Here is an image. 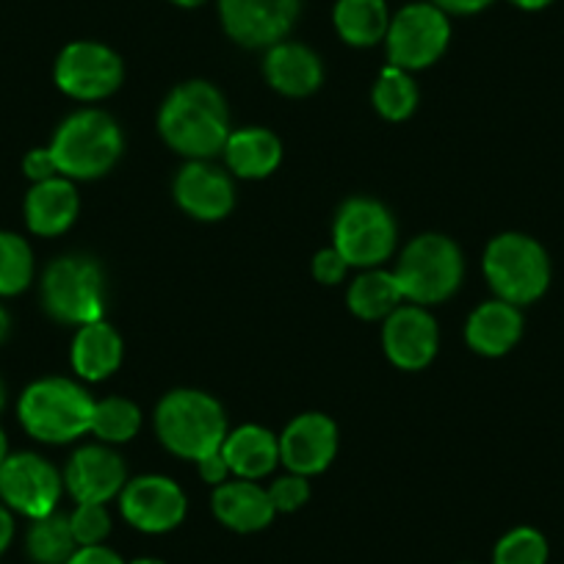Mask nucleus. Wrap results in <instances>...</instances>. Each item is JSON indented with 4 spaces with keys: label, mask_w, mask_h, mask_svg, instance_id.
<instances>
[{
    "label": "nucleus",
    "mask_w": 564,
    "mask_h": 564,
    "mask_svg": "<svg viewBox=\"0 0 564 564\" xmlns=\"http://www.w3.org/2000/svg\"><path fill=\"white\" fill-rule=\"evenodd\" d=\"M159 130L172 150L192 161H208L230 139V111L208 80H186L166 97L159 113Z\"/></svg>",
    "instance_id": "f257e3e1"
},
{
    "label": "nucleus",
    "mask_w": 564,
    "mask_h": 564,
    "mask_svg": "<svg viewBox=\"0 0 564 564\" xmlns=\"http://www.w3.org/2000/svg\"><path fill=\"white\" fill-rule=\"evenodd\" d=\"M95 399L78 382L45 377L23 390L18 415L23 430L40 443H73L91 426Z\"/></svg>",
    "instance_id": "f03ea898"
},
{
    "label": "nucleus",
    "mask_w": 564,
    "mask_h": 564,
    "mask_svg": "<svg viewBox=\"0 0 564 564\" xmlns=\"http://www.w3.org/2000/svg\"><path fill=\"white\" fill-rule=\"evenodd\" d=\"M51 153L62 177L95 181L111 172L122 155V130L106 111L84 108L58 124Z\"/></svg>",
    "instance_id": "7ed1b4c3"
},
{
    "label": "nucleus",
    "mask_w": 564,
    "mask_h": 564,
    "mask_svg": "<svg viewBox=\"0 0 564 564\" xmlns=\"http://www.w3.org/2000/svg\"><path fill=\"white\" fill-rule=\"evenodd\" d=\"M159 441L183 459H203L219 452L227 437V415L214 395L203 390H172L155 410Z\"/></svg>",
    "instance_id": "20e7f679"
},
{
    "label": "nucleus",
    "mask_w": 564,
    "mask_h": 564,
    "mask_svg": "<svg viewBox=\"0 0 564 564\" xmlns=\"http://www.w3.org/2000/svg\"><path fill=\"white\" fill-rule=\"evenodd\" d=\"M485 276L498 300L531 305L551 285V258L536 238L525 232H501L485 249Z\"/></svg>",
    "instance_id": "39448f33"
},
{
    "label": "nucleus",
    "mask_w": 564,
    "mask_h": 564,
    "mask_svg": "<svg viewBox=\"0 0 564 564\" xmlns=\"http://www.w3.org/2000/svg\"><path fill=\"white\" fill-rule=\"evenodd\" d=\"M401 294L412 305H437L452 300L463 285L465 260L457 243L441 232H426L406 243L395 265Z\"/></svg>",
    "instance_id": "423d86ee"
},
{
    "label": "nucleus",
    "mask_w": 564,
    "mask_h": 564,
    "mask_svg": "<svg viewBox=\"0 0 564 564\" xmlns=\"http://www.w3.org/2000/svg\"><path fill=\"white\" fill-rule=\"evenodd\" d=\"M42 305L47 316L62 324L100 322L106 313V274L100 263L86 254L53 260L42 274Z\"/></svg>",
    "instance_id": "0eeeda50"
},
{
    "label": "nucleus",
    "mask_w": 564,
    "mask_h": 564,
    "mask_svg": "<svg viewBox=\"0 0 564 564\" xmlns=\"http://www.w3.org/2000/svg\"><path fill=\"white\" fill-rule=\"evenodd\" d=\"M448 42H452L448 14L430 0H417V3L401 7L390 18L384 51L393 67L415 73V69L432 67L446 53Z\"/></svg>",
    "instance_id": "6e6552de"
},
{
    "label": "nucleus",
    "mask_w": 564,
    "mask_h": 564,
    "mask_svg": "<svg viewBox=\"0 0 564 564\" xmlns=\"http://www.w3.org/2000/svg\"><path fill=\"white\" fill-rule=\"evenodd\" d=\"M333 247L357 269H379L395 249V221L382 203L351 197L340 205L333 225Z\"/></svg>",
    "instance_id": "1a4fd4ad"
},
{
    "label": "nucleus",
    "mask_w": 564,
    "mask_h": 564,
    "mask_svg": "<svg viewBox=\"0 0 564 564\" xmlns=\"http://www.w3.org/2000/svg\"><path fill=\"white\" fill-rule=\"evenodd\" d=\"M56 86L73 100L95 102L113 95L122 86L124 64L117 51L102 42L80 40L69 42L56 58L53 67Z\"/></svg>",
    "instance_id": "9d476101"
},
{
    "label": "nucleus",
    "mask_w": 564,
    "mask_h": 564,
    "mask_svg": "<svg viewBox=\"0 0 564 564\" xmlns=\"http://www.w3.org/2000/svg\"><path fill=\"white\" fill-rule=\"evenodd\" d=\"M62 485V474L40 454H9L0 465V501L29 520L56 512Z\"/></svg>",
    "instance_id": "9b49d317"
},
{
    "label": "nucleus",
    "mask_w": 564,
    "mask_h": 564,
    "mask_svg": "<svg viewBox=\"0 0 564 564\" xmlns=\"http://www.w3.org/2000/svg\"><path fill=\"white\" fill-rule=\"evenodd\" d=\"M302 0H219V20L236 45L260 51L291 34Z\"/></svg>",
    "instance_id": "f8f14e48"
},
{
    "label": "nucleus",
    "mask_w": 564,
    "mask_h": 564,
    "mask_svg": "<svg viewBox=\"0 0 564 564\" xmlns=\"http://www.w3.org/2000/svg\"><path fill=\"white\" fill-rule=\"evenodd\" d=\"M119 509L133 529L144 534H164L186 518V492L166 476H139L119 492Z\"/></svg>",
    "instance_id": "ddd939ff"
},
{
    "label": "nucleus",
    "mask_w": 564,
    "mask_h": 564,
    "mask_svg": "<svg viewBox=\"0 0 564 564\" xmlns=\"http://www.w3.org/2000/svg\"><path fill=\"white\" fill-rule=\"evenodd\" d=\"M441 346L437 322L421 305H401L384 318L382 349L401 371H421L430 366Z\"/></svg>",
    "instance_id": "4468645a"
},
{
    "label": "nucleus",
    "mask_w": 564,
    "mask_h": 564,
    "mask_svg": "<svg viewBox=\"0 0 564 564\" xmlns=\"http://www.w3.org/2000/svg\"><path fill=\"white\" fill-rule=\"evenodd\" d=\"M338 454V426L324 412H305L285 426L280 437V463L300 476H316Z\"/></svg>",
    "instance_id": "2eb2a0df"
},
{
    "label": "nucleus",
    "mask_w": 564,
    "mask_h": 564,
    "mask_svg": "<svg viewBox=\"0 0 564 564\" xmlns=\"http://www.w3.org/2000/svg\"><path fill=\"white\" fill-rule=\"evenodd\" d=\"M128 485L122 457L108 446H84L64 468V487L78 503H106Z\"/></svg>",
    "instance_id": "dca6fc26"
},
{
    "label": "nucleus",
    "mask_w": 564,
    "mask_h": 564,
    "mask_svg": "<svg viewBox=\"0 0 564 564\" xmlns=\"http://www.w3.org/2000/svg\"><path fill=\"white\" fill-rule=\"evenodd\" d=\"M175 199L199 221H219L236 208V186L230 175L208 161H188L175 177Z\"/></svg>",
    "instance_id": "f3484780"
},
{
    "label": "nucleus",
    "mask_w": 564,
    "mask_h": 564,
    "mask_svg": "<svg viewBox=\"0 0 564 564\" xmlns=\"http://www.w3.org/2000/svg\"><path fill=\"white\" fill-rule=\"evenodd\" d=\"M263 75L274 91L285 97H307L324 84V64L313 47L282 40L265 47Z\"/></svg>",
    "instance_id": "a211bd4d"
},
{
    "label": "nucleus",
    "mask_w": 564,
    "mask_h": 564,
    "mask_svg": "<svg viewBox=\"0 0 564 564\" xmlns=\"http://www.w3.org/2000/svg\"><path fill=\"white\" fill-rule=\"evenodd\" d=\"M80 197L78 188L69 177H51V181L34 183L25 197V225L34 236L53 238L62 236L78 219Z\"/></svg>",
    "instance_id": "6ab92c4d"
},
{
    "label": "nucleus",
    "mask_w": 564,
    "mask_h": 564,
    "mask_svg": "<svg viewBox=\"0 0 564 564\" xmlns=\"http://www.w3.org/2000/svg\"><path fill=\"white\" fill-rule=\"evenodd\" d=\"M210 503H214L216 520L230 531H238V534H252V531L265 529L276 514L269 490L249 479L219 485Z\"/></svg>",
    "instance_id": "aec40b11"
},
{
    "label": "nucleus",
    "mask_w": 564,
    "mask_h": 564,
    "mask_svg": "<svg viewBox=\"0 0 564 564\" xmlns=\"http://www.w3.org/2000/svg\"><path fill=\"white\" fill-rule=\"evenodd\" d=\"M523 338V313L518 305L490 300L470 313L465 324V340L476 355L503 357Z\"/></svg>",
    "instance_id": "412c9836"
},
{
    "label": "nucleus",
    "mask_w": 564,
    "mask_h": 564,
    "mask_svg": "<svg viewBox=\"0 0 564 564\" xmlns=\"http://www.w3.org/2000/svg\"><path fill=\"white\" fill-rule=\"evenodd\" d=\"M221 454L230 465V474H236L238 479L258 481L269 476L280 463V437H274L263 426L247 423V426L227 432Z\"/></svg>",
    "instance_id": "4be33fe9"
},
{
    "label": "nucleus",
    "mask_w": 564,
    "mask_h": 564,
    "mask_svg": "<svg viewBox=\"0 0 564 564\" xmlns=\"http://www.w3.org/2000/svg\"><path fill=\"white\" fill-rule=\"evenodd\" d=\"M75 373L89 382L108 379L122 362V338L108 322H91L78 329L69 351Z\"/></svg>",
    "instance_id": "5701e85b"
},
{
    "label": "nucleus",
    "mask_w": 564,
    "mask_h": 564,
    "mask_svg": "<svg viewBox=\"0 0 564 564\" xmlns=\"http://www.w3.org/2000/svg\"><path fill=\"white\" fill-rule=\"evenodd\" d=\"M221 153H225L232 175L243 177V181H260L280 166L282 141L280 135L265 128H243L230 133Z\"/></svg>",
    "instance_id": "b1692460"
},
{
    "label": "nucleus",
    "mask_w": 564,
    "mask_h": 564,
    "mask_svg": "<svg viewBox=\"0 0 564 564\" xmlns=\"http://www.w3.org/2000/svg\"><path fill=\"white\" fill-rule=\"evenodd\" d=\"M333 23L346 45H379L390 29L388 0H338L333 9Z\"/></svg>",
    "instance_id": "393cba45"
},
{
    "label": "nucleus",
    "mask_w": 564,
    "mask_h": 564,
    "mask_svg": "<svg viewBox=\"0 0 564 564\" xmlns=\"http://www.w3.org/2000/svg\"><path fill=\"white\" fill-rule=\"evenodd\" d=\"M346 302H349V311L362 322H379V318L384 322L406 300L401 294V285L393 271L368 269L366 274L351 282Z\"/></svg>",
    "instance_id": "a878e982"
},
{
    "label": "nucleus",
    "mask_w": 564,
    "mask_h": 564,
    "mask_svg": "<svg viewBox=\"0 0 564 564\" xmlns=\"http://www.w3.org/2000/svg\"><path fill=\"white\" fill-rule=\"evenodd\" d=\"M78 551L69 514L51 512L45 518L31 520L25 534V553L34 564H67L69 556Z\"/></svg>",
    "instance_id": "bb28decb"
},
{
    "label": "nucleus",
    "mask_w": 564,
    "mask_h": 564,
    "mask_svg": "<svg viewBox=\"0 0 564 564\" xmlns=\"http://www.w3.org/2000/svg\"><path fill=\"white\" fill-rule=\"evenodd\" d=\"M371 97H373V108H377L384 119H390V122H401V119L412 117V111H415L417 86L406 69L388 64V67L379 73Z\"/></svg>",
    "instance_id": "cd10ccee"
},
{
    "label": "nucleus",
    "mask_w": 564,
    "mask_h": 564,
    "mask_svg": "<svg viewBox=\"0 0 564 564\" xmlns=\"http://www.w3.org/2000/svg\"><path fill=\"white\" fill-rule=\"evenodd\" d=\"M141 430V410L133 401L122 399V395H108V399L95 401V412H91V426L102 443H128L139 435Z\"/></svg>",
    "instance_id": "c85d7f7f"
},
{
    "label": "nucleus",
    "mask_w": 564,
    "mask_h": 564,
    "mask_svg": "<svg viewBox=\"0 0 564 564\" xmlns=\"http://www.w3.org/2000/svg\"><path fill=\"white\" fill-rule=\"evenodd\" d=\"M34 280V249L18 232L0 230V296H18Z\"/></svg>",
    "instance_id": "c756f323"
},
{
    "label": "nucleus",
    "mask_w": 564,
    "mask_h": 564,
    "mask_svg": "<svg viewBox=\"0 0 564 564\" xmlns=\"http://www.w3.org/2000/svg\"><path fill=\"white\" fill-rule=\"evenodd\" d=\"M492 564H547V540L531 525H518L498 540Z\"/></svg>",
    "instance_id": "7c9ffc66"
},
{
    "label": "nucleus",
    "mask_w": 564,
    "mask_h": 564,
    "mask_svg": "<svg viewBox=\"0 0 564 564\" xmlns=\"http://www.w3.org/2000/svg\"><path fill=\"white\" fill-rule=\"evenodd\" d=\"M69 525H73L78 547L102 545L106 536L111 534V514H108L106 503H78L75 512L69 514Z\"/></svg>",
    "instance_id": "2f4dec72"
},
{
    "label": "nucleus",
    "mask_w": 564,
    "mask_h": 564,
    "mask_svg": "<svg viewBox=\"0 0 564 564\" xmlns=\"http://www.w3.org/2000/svg\"><path fill=\"white\" fill-rule=\"evenodd\" d=\"M265 490H269V498L271 503H274L276 514L296 512V509L305 507L307 498H311V485H307L305 476L300 474L280 476V479H276L271 487H265Z\"/></svg>",
    "instance_id": "473e14b6"
},
{
    "label": "nucleus",
    "mask_w": 564,
    "mask_h": 564,
    "mask_svg": "<svg viewBox=\"0 0 564 564\" xmlns=\"http://www.w3.org/2000/svg\"><path fill=\"white\" fill-rule=\"evenodd\" d=\"M346 271H349V263H346V258L335 247L322 249V252L313 258V274H316V280L324 282V285H338V282H344Z\"/></svg>",
    "instance_id": "72a5a7b5"
},
{
    "label": "nucleus",
    "mask_w": 564,
    "mask_h": 564,
    "mask_svg": "<svg viewBox=\"0 0 564 564\" xmlns=\"http://www.w3.org/2000/svg\"><path fill=\"white\" fill-rule=\"evenodd\" d=\"M23 172H25V177H29V181H34V183L58 177L56 161H53L51 148L31 150V153L23 159Z\"/></svg>",
    "instance_id": "f704fd0d"
},
{
    "label": "nucleus",
    "mask_w": 564,
    "mask_h": 564,
    "mask_svg": "<svg viewBox=\"0 0 564 564\" xmlns=\"http://www.w3.org/2000/svg\"><path fill=\"white\" fill-rule=\"evenodd\" d=\"M197 468H199V476H203V481H208V485H214V487L225 485L227 476H230V465H227L221 448L219 452L205 454L203 459H197Z\"/></svg>",
    "instance_id": "c9c22d12"
},
{
    "label": "nucleus",
    "mask_w": 564,
    "mask_h": 564,
    "mask_svg": "<svg viewBox=\"0 0 564 564\" xmlns=\"http://www.w3.org/2000/svg\"><path fill=\"white\" fill-rule=\"evenodd\" d=\"M67 564H124L122 556L117 551L106 545H86L69 556Z\"/></svg>",
    "instance_id": "e433bc0d"
},
{
    "label": "nucleus",
    "mask_w": 564,
    "mask_h": 564,
    "mask_svg": "<svg viewBox=\"0 0 564 564\" xmlns=\"http://www.w3.org/2000/svg\"><path fill=\"white\" fill-rule=\"evenodd\" d=\"M430 3H435L446 14H463V18H468V14L485 12L496 0H430Z\"/></svg>",
    "instance_id": "4c0bfd02"
},
{
    "label": "nucleus",
    "mask_w": 564,
    "mask_h": 564,
    "mask_svg": "<svg viewBox=\"0 0 564 564\" xmlns=\"http://www.w3.org/2000/svg\"><path fill=\"white\" fill-rule=\"evenodd\" d=\"M14 540V518H12V509L7 503L0 501V556L7 553V547L12 545Z\"/></svg>",
    "instance_id": "58836bf2"
},
{
    "label": "nucleus",
    "mask_w": 564,
    "mask_h": 564,
    "mask_svg": "<svg viewBox=\"0 0 564 564\" xmlns=\"http://www.w3.org/2000/svg\"><path fill=\"white\" fill-rule=\"evenodd\" d=\"M512 7L523 9V12H542V9H547L553 3V0H509Z\"/></svg>",
    "instance_id": "ea45409f"
},
{
    "label": "nucleus",
    "mask_w": 564,
    "mask_h": 564,
    "mask_svg": "<svg viewBox=\"0 0 564 564\" xmlns=\"http://www.w3.org/2000/svg\"><path fill=\"white\" fill-rule=\"evenodd\" d=\"M9 329H12V316H9L7 307L0 305V344L9 338Z\"/></svg>",
    "instance_id": "a19ab883"
},
{
    "label": "nucleus",
    "mask_w": 564,
    "mask_h": 564,
    "mask_svg": "<svg viewBox=\"0 0 564 564\" xmlns=\"http://www.w3.org/2000/svg\"><path fill=\"white\" fill-rule=\"evenodd\" d=\"M9 457V441H7V432H3V426H0V465L7 463Z\"/></svg>",
    "instance_id": "79ce46f5"
},
{
    "label": "nucleus",
    "mask_w": 564,
    "mask_h": 564,
    "mask_svg": "<svg viewBox=\"0 0 564 564\" xmlns=\"http://www.w3.org/2000/svg\"><path fill=\"white\" fill-rule=\"evenodd\" d=\"M170 3H175V7L181 9H197L203 7V3H208V0H170Z\"/></svg>",
    "instance_id": "37998d69"
},
{
    "label": "nucleus",
    "mask_w": 564,
    "mask_h": 564,
    "mask_svg": "<svg viewBox=\"0 0 564 564\" xmlns=\"http://www.w3.org/2000/svg\"><path fill=\"white\" fill-rule=\"evenodd\" d=\"M130 564H166V562H161V558H155V556H141V558H133Z\"/></svg>",
    "instance_id": "c03bdc74"
},
{
    "label": "nucleus",
    "mask_w": 564,
    "mask_h": 564,
    "mask_svg": "<svg viewBox=\"0 0 564 564\" xmlns=\"http://www.w3.org/2000/svg\"><path fill=\"white\" fill-rule=\"evenodd\" d=\"M7 406V384H3V379H0V410Z\"/></svg>",
    "instance_id": "a18cd8bd"
}]
</instances>
